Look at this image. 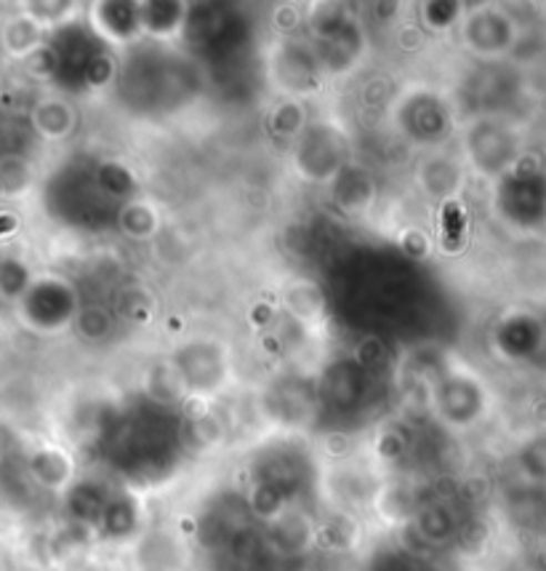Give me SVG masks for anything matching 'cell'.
Here are the masks:
<instances>
[{
    "mask_svg": "<svg viewBox=\"0 0 546 571\" xmlns=\"http://www.w3.org/2000/svg\"><path fill=\"white\" fill-rule=\"evenodd\" d=\"M445 228H448L445 246H448L451 251H456L458 246H462V238H464V217L458 214L456 206H448V209H445Z\"/></svg>",
    "mask_w": 546,
    "mask_h": 571,
    "instance_id": "obj_1",
    "label": "cell"
}]
</instances>
